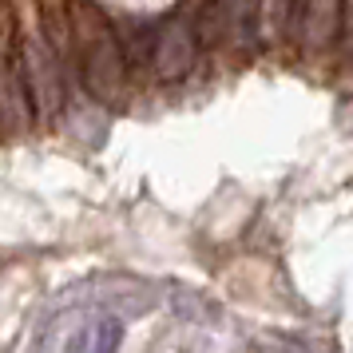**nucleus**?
Listing matches in <instances>:
<instances>
[{
  "mask_svg": "<svg viewBox=\"0 0 353 353\" xmlns=\"http://www.w3.org/2000/svg\"><path fill=\"white\" fill-rule=\"evenodd\" d=\"M68 20H72V56L80 92L103 108H128L131 68L123 60L115 24L103 17L96 0H68Z\"/></svg>",
  "mask_w": 353,
  "mask_h": 353,
  "instance_id": "obj_1",
  "label": "nucleus"
},
{
  "mask_svg": "<svg viewBox=\"0 0 353 353\" xmlns=\"http://www.w3.org/2000/svg\"><path fill=\"white\" fill-rule=\"evenodd\" d=\"M290 44L314 64H321V60H325V68L334 64L337 44H341V0H294Z\"/></svg>",
  "mask_w": 353,
  "mask_h": 353,
  "instance_id": "obj_2",
  "label": "nucleus"
},
{
  "mask_svg": "<svg viewBox=\"0 0 353 353\" xmlns=\"http://www.w3.org/2000/svg\"><path fill=\"white\" fill-rule=\"evenodd\" d=\"M199 60H203V48H199V36H194L191 24L179 17V12L171 20H163L159 32H155V52H151L155 80H163V83L187 80Z\"/></svg>",
  "mask_w": 353,
  "mask_h": 353,
  "instance_id": "obj_3",
  "label": "nucleus"
},
{
  "mask_svg": "<svg viewBox=\"0 0 353 353\" xmlns=\"http://www.w3.org/2000/svg\"><path fill=\"white\" fill-rule=\"evenodd\" d=\"M290 12L294 0H258V44L290 48Z\"/></svg>",
  "mask_w": 353,
  "mask_h": 353,
  "instance_id": "obj_4",
  "label": "nucleus"
},
{
  "mask_svg": "<svg viewBox=\"0 0 353 353\" xmlns=\"http://www.w3.org/2000/svg\"><path fill=\"white\" fill-rule=\"evenodd\" d=\"M115 341H119V325L115 321H96L68 341V353H115Z\"/></svg>",
  "mask_w": 353,
  "mask_h": 353,
  "instance_id": "obj_5",
  "label": "nucleus"
},
{
  "mask_svg": "<svg viewBox=\"0 0 353 353\" xmlns=\"http://www.w3.org/2000/svg\"><path fill=\"white\" fill-rule=\"evenodd\" d=\"M337 60L353 68V0H341V44H337Z\"/></svg>",
  "mask_w": 353,
  "mask_h": 353,
  "instance_id": "obj_6",
  "label": "nucleus"
}]
</instances>
